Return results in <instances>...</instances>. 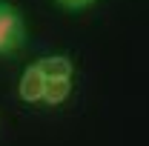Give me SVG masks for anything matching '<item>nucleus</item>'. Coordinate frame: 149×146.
Instances as JSON below:
<instances>
[{
	"label": "nucleus",
	"instance_id": "nucleus-1",
	"mask_svg": "<svg viewBox=\"0 0 149 146\" xmlns=\"http://www.w3.org/2000/svg\"><path fill=\"white\" fill-rule=\"evenodd\" d=\"M26 40V23L23 15L12 3L0 0V55H12L17 52Z\"/></svg>",
	"mask_w": 149,
	"mask_h": 146
},
{
	"label": "nucleus",
	"instance_id": "nucleus-2",
	"mask_svg": "<svg viewBox=\"0 0 149 146\" xmlns=\"http://www.w3.org/2000/svg\"><path fill=\"white\" fill-rule=\"evenodd\" d=\"M17 95H20V100H26V103H37V100H43V95H46V74L40 72L37 63L23 69L20 83H17Z\"/></svg>",
	"mask_w": 149,
	"mask_h": 146
},
{
	"label": "nucleus",
	"instance_id": "nucleus-3",
	"mask_svg": "<svg viewBox=\"0 0 149 146\" xmlns=\"http://www.w3.org/2000/svg\"><path fill=\"white\" fill-rule=\"evenodd\" d=\"M40 72L46 74V80H55V77H72L74 72V63L66 55H49V57H40L37 60Z\"/></svg>",
	"mask_w": 149,
	"mask_h": 146
},
{
	"label": "nucleus",
	"instance_id": "nucleus-4",
	"mask_svg": "<svg viewBox=\"0 0 149 146\" xmlns=\"http://www.w3.org/2000/svg\"><path fill=\"white\" fill-rule=\"evenodd\" d=\"M69 92H72V77L46 80V95H43V100H46L49 106H57V103H63V100L69 97Z\"/></svg>",
	"mask_w": 149,
	"mask_h": 146
},
{
	"label": "nucleus",
	"instance_id": "nucleus-5",
	"mask_svg": "<svg viewBox=\"0 0 149 146\" xmlns=\"http://www.w3.org/2000/svg\"><path fill=\"white\" fill-rule=\"evenodd\" d=\"M63 9H72V12H77V9H86V6H92L95 0H57Z\"/></svg>",
	"mask_w": 149,
	"mask_h": 146
}]
</instances>
